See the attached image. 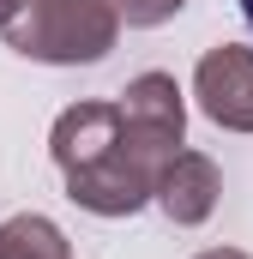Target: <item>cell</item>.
<instances>
[{"mask_svg": "<svg viewBox=\"0 0 253 259\" xmlns=\"http://www.w3.org/2000/svg\"><path fill=\"white\" fill-rule=\"evenodd\" d=\"M121 121H133L139 133H157V139H169V145H181V133H187V103H181V84L169 78V72H139V78H126L121 91Z\"/></svg>", "mask_w": 253, "mask_h": 259, "instance_id": "5b68a950", "label": "cell"}, {"mask_svg": "<svg viewBox=\"0 0 253 259\" xmlns=\"http://www.w3.org/2000/svg\"><path fill=\"white\" fill-rule=\"evenodd\" d=\"M175 151L181 145L121 121L115 103H72L49 133V157L66 175V199L97 217H133L139 205H151L157 175Z\"/></svg>", "mask_w": 253, "mask_h": 259, "instance_id": "6da1fadb", "label": "cell"}, {"mask_svg": "<svg viewBox=\"0 0 253 259\" xmlns=\"http://www.w3.org/2000/svg\"><path fill=\"white\" fill-rule=\"evenodd\" d=\"M241 18H247V24H253V0H241Z\"/></svg>", "mask_w": 253, "mask_h": 259, "instance_id": "30bf717a", "label": "cell"}, {"mask_svg": "<svg viewBox=\"0 0 253 259\" xmlns=\"http://www.w3.org/2000/svg\"><path fill=\"white\" fill-rule=\"evenodd\" d=\"M199 259H247L241 247H211V253H199Z\"/></svg>", "mask_w": 253, "mask_h": 259, "instance_id": "ba28073f", "label": "cell"}, {"mask_svg": "<svg viewBox=\"0 0 253 259\" xmlns=\"http://www.w3.org/2000/svg\"><path fill=\"white\" fill-rule=\"evenodd\" d=\"M18 6H24V0H0V30L12 24V12H18Z\"/></svg>", "mask_w": 253, "mask_h": 259, "instance_id": "9c48e42d", "label": "cell"}, {"mask_svg": "<svg viewBox=\"0 0 253 259\" xmlns=\"http://www.w3.org/2000/svg\"><path fill=\"white\" fill-rule=\"evenodd\" d=\"M12 55L43 66H97L115 36H121V18L109 0H24L12 12V24L0 30Z\"/></svg>", "mask_w": 253, "mask_h": 259, "instance_id": "7a4b0ae2", "label": "cell"}, {"mask_svg": "<svg viewBox=\"0 0 253 259\" xmlns=\"http://www.w3.org/2000/svg\"><path fill=\"white\" fill-rule=\"evenodd\" d=\"M109 6H115V18H121V24H139V30H151V24L175 18L187 0H109Z\"/></svg>", "mask_w": 253, "mask_h": 259, "instance_id": "52a82bcc", "label": "cell"}, {"mask_svg": "<svg viewBox=\"0 0 253 259\" xmlns=\"http://www.w3.org/2000/svg\"><path fill=\"white\" fill-rule=\"evenodd\" d=\"M157 205H163V217L169 223H205L211 211H217V199H223V175H217V163L205 157V151H175L169 163H163V175H157Z\"/></svg>", "mask_w": 253, "mask_h": 259, "instance_id": "277c9868", "label": "cell"}, {"mask_svg": "<svg viewBox=\"0 0 253 259\" xmlns=\"http://www.w3.org/2000/svg\"><path fill=\"white\" fill-rule=\"evenodd\" d=\"M193 97L199 109L229 133H253V49L217 42L193 66Z\"/></svg>", "mask_w": 253, "mask_h": 259, "instance_id": "3957f363", "label": "cell"}, {"mask_svg": "<svg viewBox=\"0 0 253 259\" xmlns=\"http://www.w3.org/2000/svg\"><path fill=\"white\" fill-rule=\"evenodd\" d=\"M0 259H66V235L61 223L36 217V211H18L0 223Z\"/></svg>", "mask_w": 253, "mask_h": 259, "instance_id": "8992f818", "label": "cell"}]
</instances>
